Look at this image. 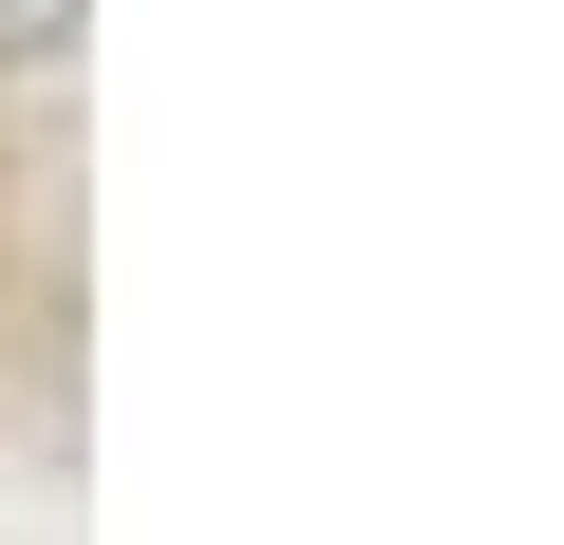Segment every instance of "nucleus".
Returning <instances> with one entry per match:
<instances>
[{"instance_id":"nucleus-1","label":"nucleus","mask_w":564,"mask_h":545,"mask_svg":"<svg viewBox=\"0 0 564 545\" xmlns=\"http://www.w3.org/2000/svg\"><path fill=\"white\" fill-rule=\"evenodd\" d=\"M57 20H76V0H0V57H57Z\"/></svg>"}]
</instances>
